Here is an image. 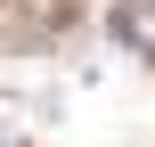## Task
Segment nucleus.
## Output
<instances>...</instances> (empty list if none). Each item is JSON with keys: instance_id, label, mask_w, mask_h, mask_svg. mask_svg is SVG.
<instances>
[{"instance_id": "1", "label": "nucleus", "mask_w": 155, "mask_h": 147, "mask_svg": "<svg viewBox=\"0 0 155 147\" xmlns=\"http://www.w3.org/2000/svg\"><path fill=\"white\" fill-rule=\"evenodd\" d=\"M0 147H25V139H16V131H0Z\"/></svg>"}]
</instances>
